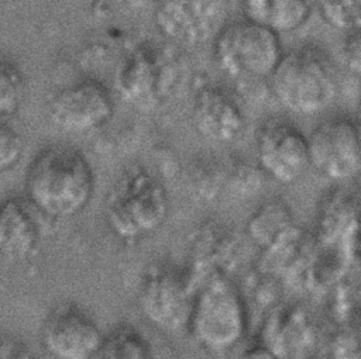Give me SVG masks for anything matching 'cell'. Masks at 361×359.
Wrapping results in <instances>:
<instances>
[{"mask_svg": "<svg viewBox=\"0 0 361 359\" xmlns=\"http://www.w3.org/2000/svg\"><path fill=\"white\" fill-rule=\"evenodd\" d=\"M227 170V190L238 196H252L255 194L264 183L265 176L258 169L244 159L233 158L226 162Z\"/></svg>", "mask_w": 361, "mask_h": 359, "instance_id": "obj_25", "label": "cell"}, {"mask_svg": "<svg viewBox=\"0 0 361 359\" xmlns=\"http://www.w3.org/2000/svg\"><path fill=\"white\" fill-rule=\"evenodd\" d=\"M169 194L162 180L142 165H133L110 186L103 217L111 235L126 244L154 235L169 217Z\"/></svg>", "mask_w": 361, "mask_h": 359, "instance_id": "obj_2", "label": "cell"}, {"mask_svg": "<svg viewBox=\"0 0 361 359\" xmlns=\"http://www.w3.org/2000/svg\"><path fill=\"white\" fill-rule=\"evenodd\" d=\"M104 338L97 321L76 303H61L44 318L41 345L54 359H93Z\"/></svg>", "mask_w": 361, "mask_h": 359, "instance_id": "obj_13", "label": "cell"}, {"mask_svg": "<svg viewBox=\"0 0 361 359\" xmlns=\"http://www.w3.org/2000/svg\"><path fill=\"white\" fill-rule=\"evenodd\" d=\"M250 308L233 279L202 283L193 296L186 334L206 352L224 353L247 336Z\"/></svg>", "mask_w": 361, "mask_h": 359, "instance_id": "obj_5", "label": "cell"}, {"mask_svg": "<svg viewBox=\"0 0 361 359\" xmlns=\"http://www.w3.org/2000/svg\"><path fill=\"white\" fill-rule=\"evenodd\" d=\"M316 359H360V342L357 327H334V329L322 335Z\"/></svg>", "mask_w": 361, "mask_h": 359, "instance_id": "obj_24", "label": "cell"}, {"mask_svg": "<svg viewBox=\"0 0 361 359\" xmlns=\"http://www.w3.org/2000/svg\"><path fill=\"white\" fill-rule=\"evenodd\" d=\"M358 193L336 186L322 197L316 214L314 238L358 258Z\"/></svg>", "mask_w": 361, "mask_h": 359, "instance_id": "obj_16", "label": "cell"}, {"mask_svg": "<svg viewBox=\"0 0 361 359\" xmlns=\"http://www.w3.org/2000/svg\"><path fill=\"white\" fill-rule=\"evenodd\" d=\"M268 89L288 111L314 115L324 111L338 93V80L330 56L313 45L283 52L268 79Z\"/></svg>", "mask_w": 361, "mask_h": 359, "instance_id": "obj_4", "label": "cell"}, {"mask_svg": "<svg viewBox=\"0 0 361 359\" xmlns=\"http://www.w3.org/2000/svg\"><path fill=\"white\" fill-rule=\"evenodd\" d=\"M188 80V65L179 48L164 42H142L121 59L114 79L120 99L140 111L169 104Z\"/></svg>", "mask_w": 361, "mask_h": 359, "instance_id": "obj_3", "label": "cell"}, {"mask_svg": "<svg viewBox=\"0 0 361 359\" xmlns=\"http://www.w3.org/2000/svg\"><path fill=\"white\" fill-rule=\"evenodd\" d=\"M322 20L334 30L350 32L360 30L361 0H313Z\"/></svg>", "mask_w": 361, "mask_h": 359, "instance_id": "obj_23", "label": "cell"}, {"mask_svg": "<svg viewBox=\"0 0 361 359\" xmlns=\"http://www.w3.org/2000/svg\"><path fill=\"white\" fill-rule=\"evenodd\" d=\"M244 259V238L230 225L206 220L189 235L185 263L196 289L212 279H233Z\"/></svg>", "mask_w": 361, "mask_h": 359, "instance_id": "obj_11", "label": "cell"}, {"mask_svg": "<svg viewBox=\"0 0 361 359\" xmlns=\"http://www.w3.org/2000/svg\"><path fill=\"white\" fill-rule=\"evenodd\" d=\"M44 218L25 197L0 201V256L13 263L31 259L39 246Z\"/></svg>", "mask_w": 361, "mask_h": 359, "instance_id": "obj_17", "label": "cell"}, {"mask_svg": "<svg viewBox=\"0 0 361 359\" xmlns=\"http://www.w3.org/2000/svg\"><path fill=\"white\" fill-rule=\"evenodd\" d=\"M298 225L290 206L281 197L264 200L247 218L244 237L261 252Z\"/></svg>", "mask_w": 361, "mask_h": 359, "instance_id": "obj_19", "label": "cell"}, {"mask_svg": "<svg viewBox=\"0 0 361 359\" xmlns=\"http://www.w3.org/2000/svg\"><path fill=\"white\" fill-rule=\"evenodd\" d=\"M283 53L276 32L245 18L226 23L212 41V55L219 70L238 84H268Z\"/></svg>", "mask_w": 361, "mask_h": 359, "instance_id": "obj_6", "label": "cell"}, {"mask_svg": "<svg viewBox=\"0 0 361 359\" xmlns=\"http://www.w3.org/2000/svg\"><path fill=\"white\" fill-rule=\"evenodd\" d=\"M320 339L317 324L306 308L279 303L262 315L257 342L279 359H306L314 356Z\"/></svg>", "mask_w": 361, "mask_h": 359, "instance_id": "obj_14", "label": "cell"}, {"mask_svg": "<svg viewBox=\"0 0 361 359\" xmlns=\"http://www.w3.org/2000/svg\"><path fill=\"white\" fill-rule=\"evenodd\" d=\"M114 96L103 82L89 77L55 90L47 101L48 120L68 134H87L110 122Z\"/></svg>", "mask_w": 361, "mask_h": 359, "instance_id": "obj_10", "label": "cell"}, {"mask_svg": "<svg viewBox=\"0 0 361 359\" xmlns=\"http://www.w3.org/2000/svg\"><path fill=\"white\" fill-rule=\"evenodd\" d=\"M340 59L343 68L354 77L361 72V39L360 30L345 32L340 46Z\"/></svg>", "mask_w": 361, "mask_h": 359, "instance_id": "obj_27", "label": "cell"}, {"mask_svg": "<svg viewBox=\"0 0 361 359\" xmlns=\"http://www.w3.org/2000/svg\"><path fill=\"white\" fill-rule=\"evenodd\" d=\"M190 124L203 139L226 145L243 137L247 128V115L230 90L219 84L204 83L193 93Z\"/></svg>", "mask_w": 361, "mask_h": 359, "instance_id": "obj_15", "label": "cell"}, {"mask_svg": "<svg viewBox=\"0 0 361 359\" xmlns=\"http://www.w3.org/2000/svg\"><path fill=\"white\" fill-rule=\"evenodd\" d=\"M255 158L265 177L290 184L309 169L307 137L285 118H268L255 131Z\"/></svg>", "mask_w": 361, "mask_h": 359, "instance_id": "obj_12", "label": "cell"}, {"mask_svg": "<svg viewBox=\"0 0 361 359\" xmlns=\"http://www.w3.org/2000/svg\"><path fill=\"white\" fill-rule=\"evenodd\" d=\"M96 177L86 155L69 145L39 151L24 176V197L47 220L80 214L92 201Z\"/></svg>", "mask_w": 361, "mask_h": 359, "instance_id": "obj_1", "label": "cell"}, {"mask_svg": "<svg viewBox=\"0 0 361 359\" xmlns=\"http://www.w3.org/2000/svg\"><path fill=\"white\" fill-rule=\"evenodd\" d=\"M196 286L185 265L149 263L138 282L137 304L142 317L165 332H185Z\"/></svg>", "mask_w": 361, "mask_h": 359, "instance_id": "obj_7", "label": "cell"}, {"mask_svg": "<svg viewBox=\"0 0 361 359\" xmlns=\"http://www.w3.org/2000/svg\"><path fill=\"white\" fill-rule=\"evenodd\" d=\"M27 93V80L17 63L0 58V117L13 115L23 104Z\"/></svg>", "mask_w": 361, "mask_h": 359, "instance_id": "obj_22", "label": "cell"}, {"mask_svg": "<svg viewBox=\"0 0 361 359\" xmlns=\"http://www.w3.org/2000/svg\"><path fill=\"white\" fill-rule=\"evenodd\" d=\"M245 20L278 35L303 27L312 15L310 0H240Z\"/></svg>", "mask_w": 361, "mask_h": 359, "instance_id": "obj_18", "label": "cell"}, {"mask_svg": "<svg viewBox=\"0 0 361 359\" xmlns=\"http://www.w3.org/2000/svg\"><path fill=\"white\" fill-rule=\"evenodd\" d=\"M307 137L309 168L322 177L344 183L354 180L361 169V131L354 117L324 120Z\"/></svg>", "mask_w": 361, "mask_h": 359, "instance_id": "obj_8", "label": "cell"}, {"mask_svg": "<svg viewBox=\"0 0 361 359\" xmlns=\"http://www.w3.org/2000/svg\"><path fill=\"white\" fill-rule=\"evenodd\" d=\"M24 142L21 134L0 117V173L13 169L21 159Z\"/></svg>", "mask_w": 361, "mask_h": 359, "instance_id": "obj_26", "label": "cell"}, {"mask_svg": "<svg viewBox=\"0 0 361 359\" xmlns=\"http://www.w3.org/2000/svg\"><path fill=\"white\" fill-rule=\"evenodd\" d=\"M0 359H38L21 341L14 338L0 339Z\"/></svg>", "mask_w": 361, "mask_h": 359, "instance_id": "obj_28", "label": "cell"}, {"mask_svg": "<svg viewBox=\"0 0 361 359\" xmlns=\"http://www.w3.org/2000/svg\"><path fill=\"white\" fill-rule=\"evenodd\" d=\"M230 0H158L154 23L165 41L197 48L213 41L227 23Z\"/></svg>", "mask_w": 361, "mask_h": 359, "instance_id": "obj_9", "label": "cell"}, {"mask_svg": "<svg viewBox=\"0 0 361 359\" xmlns=\"http://www.w3.org/2000/svg\"><path fill=\"white\" fill-rule=\"evenodd\" d=\"M185 182L195 199L213 201L227 190L226 162L217 159H203L196 162L188 169Z\"/></svg>", "mask_w": 361, "mask_h": 359, "instance_id": "obj_21", "label": "cell"}, {"mask_svg": "<svg viewBox=\"0 0 361 359\" xmlns=\"http://www.w3.org/2000/svg\"><path fill=\"white\" fill-rule=\"evenodd\" d=\"M240 359H279L274 352L261 345L259 342H254L241 353Z\"/></svg>", "mask_w": 361, "mask_h": 359, "instance_id": "obj_29", "label": "cell"}, {"mask_svg": "<svg viewBox=\"0 0 361 359\" xmlns=\"http://www.w3.org/2000/svg\"><path fill=\"white\" fill-rule=\"evenodd\" d=\"M93 359H158L151 339L131 324H120L104 334Z\"/></svg>", "mask_w": 361, "mask_h": 359, "instance_id": "obj_20", "label": "cell"}]
</instances>
